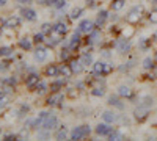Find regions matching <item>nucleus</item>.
<instances>
[{"mask_svg":"<svg viewBox=\"0 0 157 141\" xmlns=\"http://www.w3.org/2000/svg\"><path fill=\"white\" fill-rule=\"evenodd\" d=\"M141 16H143V5H135L129 9L127 16H126V22L130 25H135V24H138Z\"/></svg>","mask_w":157,"mask_h":141,"instance_id":"nucleus-1","label":"nucleus"},{"mask_svg":"<svg viewBox=\"0 0 157 141\" xmlns=\"http://www.w3.org/2000/svg\"><path fill=\"white\" fill-rule=\"evenodd\" d=\"M91 133V129L88 124H83V125H78L75 129H72V132L69 133V138L77 141V139H83V138H88Z\"/></svg>","mask_w":157,"mask_h":141,"instance_id":"nucleus-2","label":"nucleus"},{"mask_svg":"<svg viewBox=\"0 0 157 141\" xmlns=\"http://www.w3.org/2000/svg\"><path fill=\"white\" fill-rule=\"evenodd\" d=\"M113 47L120 54H127V52H130V49H132V43H130L129 38H120V39H116L113 43Z\"/></svg>","mask_w":157,"mask_h":141,"instance_id":"nucleus-3","label":"nucleus"},{"mask_svg":"<svg viewBox=\"0 0 157 141\" xmlns=\"http://www.w3.org/2000/svg\"><path fill=\"white\" fill-rule=\"evenodd\" d=\"M64 96L61 91H54L46 100V105L47 107H60V102H63Z\"/></svg>","mask_w":157,"mask_h":141,"instance_id":"nucleus-4","label":"nucleus"},{"mask_svg":"<svg viewBox=\"0 0 157 141\" xmlns=\"http://www.w3.org/2000/svg\"><path fill=\"white\" fill-rule=\"evenodd\" d=\"M41 82V77H39L38 72H30L25 75V86L30 88V89H35V86Z\"/></svg>","mask_w":157,"mask_h":141,"instance_id":"nucleus-5","label":"nucleus"},{"mask_svg":"<svg viewBox=\"0 0 157 141\" xmlns=\"http://www.w3.org/2000/svg\"><path fill=\"white\" fill-rule=\"evenodd\" d=\"M148 114H149V108L143 107V105H140V104H138V107L134 110V118H135L138 122L146 121V119H148Z\"/></svg>","mask_w":157,"mask_h":141,"instance_id":"nucleus-6","label":"nucleus"},{"mask_svg":"<svg viewBox=\"0 0 157 141\" xmlns=\"http://www.w3.org/2000/svg\"><path fill=\"white\" fill-rule=\"evenodd\" d=\"M112 130H113V127H112V124H109V122H101V124L96 125V129H94L96 135H99V136H109V133H110Z\"/></svg>","mask_w":157,"mask_h":141,"instance_id":"nucleus-7","label":"nucleus"},{"mask_svg":"<svg viewBox=\"0 0 157 141\" xmlns=\"http://www.w3.org/2000/svg\"><path fill=\"white\" fill-rule=\"evenodd\" d=\"M96 27L94 25V22L93 20H90V19H83V20H80V24L77 25V32H80V33H90L91 30H93Z\"/></svg>","mask_w":157,"mask_h":141,"instance_id":"nucleus-8","label":"nucleus"},{"mask_svg":"<svg viewBox=\"0 0 157 141\" xmlns=\"http://www.w3.org/2000/svg\"><path fill=\"white\" fill-rule=\"evenodd\" d=\"M57 125H58V118L55 116V114L50 113V116H49V118L46 119V122L43 124V129H46V130L50 132V130H54Z\"/></svg>","mask_w":157,"mask_h":141,"instance_id":"nucleus-9","label":"nucleus"},{"mask_svg":"<svg viewBox=\"0 0 157 141\" xmlns=\"http://www.w3.org/2000/svg\"><path fill=\"white\" fill-rule=\"evenodd\" d=\"M110 16H109V11L107 9H99V13H98V19L94 20V25L98 28H102V25L105 24V20L109 19Z\"/></svg>","mask_w":157,"mask_h":141,"instance_id":"nucleus-10","label":"nucleus"},{"mask_svg":"<svg viewBox=\"0 0 157 141\" xmlns=\"http://www.w3.org/2000/svg\"><path fill=\"white\" fill-rule=\"evenodd\" d=\"M68 24L63 22V20H58L57 24H54V33L55 35H60V36H64L68 33Z\"/></svg>","mask_w":157,"mask_h":141,"instance_id":"nucleus-11","label":"nucleus"},{"mask_svg":"<svg viewBox=\"0 0 157 141\" xmlns=\"http://www.w3.org/2000/svg\"><path fill=\"white\" fill-rule=\"evenodd\" d=\"M118 94H120V97H126V99H134V91L130 89L127 85H120L118 86Z\"/></svg>","mask_w":157,"mask_h":141,"instance_id":"nucleus-12","label":"nucleus"},{"mask_svg":"<svg viewBox=\"0 0 157 141\" xmlns=\"http://www.w3.org/2000/svg\"><path fill=\"white\" fill-rule=\"evenodd\" d=\"M47 55H49V52H47L46 47H36V49H35V54H33L35 60L39 61V63L46 61V60H47Z\"/></svg>","mask_w":157,"mask_h":141,"instance_id":"nucleus-13","label":"nucleus"},{"mask_svg":"<svg viewBox=\"0 0 157 141\" xmlns=\"http://www.w3.org/2000/svg\"><path fill=\"white\" fill-rule=\"evenodd\" d=\"M21 14H22V17H24L25 20H30V22H33V20L36 19V11H35L33 8H29V6L22 8V9H21Z\"/></svg>","mask_w":157,"mask_h":141,"instance_id":"nucleus-14","label":"nucleus"},{"mask_svg":"<svg viewBox=\"0 0 157 141\" xmlns=\"http://www.w3.org/2000/svg\"><path fill=\"white\" fill-rule=\"evenodd\" d=\"M58 68H60V74L64 77V79H71V77L74 75V71H72L71 65H68V63H63V65H60Z\"/></svg>","mask_w":157,"mask_h":141,"instance_id":"nucleus-15","label":"nucleus"},{"mask_svg":"<svg viewBox=\"0 0 157 141\" xmlns=\"http://www.w3.org/2000/svg\"><path fill=\"white\" fill-rule=\"evenodd\" d=\"M19 25H21V19L17 16H11V17L5 19V28L13 30V28H17Z\"/></svg>","mask_w":157,"mask_h":141,"instance_id":"nucleus-16","label":"nucleus"},{"mask_svg":"<svg viewBox=\"0 0 157 141\" xmlns=\"http://www.w3.org/2000/svg\"><path fill=\"white\" fill-rule=\"evenodd\" d=\"M107 104H109V105H112V107H116L118 110H123V108H124V104L120 100V94H118V96H113V94H112V96H109Z\"/></svg>","mask_w":157,"mask_h":141,"instance_id":"nucleus-17","label":"nucleus"},{"mask_svg":"<svg viewBox=\"0 0 157 141\" xmlns=\"http://www.w3.org/2000/svg\"><path fill=\"white\" fill-rule=\"evenodd\" d=\"M102 119H104V122H109V124H113V122H116L118 119H120V116L115 113V111H104L102 113Z\"/></svg>","mask_w":157,"mask_h":141,"instance_id":"nucleus-18","label":"nucleus"},{"mask_svg":"<svg viewBox=\"0 0 157 141\" xmlns=\"http://www.w3.org/2000/svg\"><path fill=\"white\" fill-rule=\"evenodd\" d=\"M69 65H71V68H72V71H74V74H82L83 71H85V66H83V63L80 61V60H71L69 61Z\"/></svg>","mask_w":157,"mask_h":141,"instance_id":"nucleus-19","label":"nucleus"},{"mask_svg":"<svg viewBox=\"0 0 157 141\" xmlns=\"http://www.w3.org/2000/svg\"><path fill=\"white\" fill-rule=\"evenodd\" d=\"M46 77H58L60 75V68L57 65H47L44 69Z\"/></svg>","mask_w":157,"mask_h":141,"instance_id":"nucleus-20","label":"nucleus"},{"mask_svg":"<svg viewBox=\"0 0 157 141\" xmlns=\"http://www.w3.org/2000/svg\"><path fill=\"white\" fill-rule=\"evenodd\" d=\"M138 102H140V105L146 107V108H152V107H154V97H152V96H149V94L141 96V97L138 99Z\"/></svg>","mask_w":157,"mask_h":141,"instance_id":"nucleus-21","label":"nucleus"},{"mask_svg":"<svg viewBox=\"0 0 157 141\" xmlns=\"http://www.w3.org/2000/svg\"><path fill=\"white\" fill-rule=\"evenodd\" d=\"M11 100V93H6V91H0V110L3 107H6Z\"/></svg>","mask_w":157,"mask_h":141,"instance_id":"nucleus-22","label":"nucleus"},{"mask_svg":"<svg viewBox=\"0 0 157 141\" xmlns=\"http://www.w3.org/2000/svg\"><path fill=\"white\" fill-rule=\"evenodd\" d=\"M64 83H66V80H54L50 85H49V89H50V93H54V91H61Z\"/></svg>","mask_w":157,"mask_h":141,"instance_id":"nucleus-23","label":"nucleus"},{"mask_svg":"<svg viewBox=\"0 0 157 141\" xmlns=\"http://www.w3.org/2000/svg\"><path fill=\"white\" fill-rule=\"evenodd\" d=\"M143 69L145 71H154L155 69V60L151 57H146L143 60Z\"/></svg>","mask_w":157,"mask_h":141,"instance_id":"nucleus-24","label":"nucleus"},{"mask_svg":"<svg viewBox=\"0 0 157 141\" xmlns=\"http://www.w3.org/2000/svg\"><path fill=\"white\" fill-rule=\"evenodd\" d=\"M104 68H105V61H96L93 63V72L96 75H104Z\"/></svg>","mask_w":157,"mask_h":141,"instance_id":"nucleus-25","label":"nucleus"},{"mask_svg":"<svg viewBox=\"0 0 157 141\" xmlns=\"http://www.w3.org/2000/svg\"><path fill=\"white\" fill-rule=\"evenodd\" d=\"M32 41L33 39H30V38H21V39H19V47L22 50H30L33 47V43Z\"/></svg>","mask_w":157,"mask_h":141,"instance_id":"nucleus-26","label":"nucleus"},{"mask_svg":"<svg viewBox=\"0 0 157 141\" xmlns=\"http://www.w3.org/2000/svg\"><path fill=\"white\" fill-rule=\"evenodd\" d=\"M78 60L83 63L85 68H86V66H93V57H91V54H88V52H83Z\"/></svg>","mask_w":157,"mask_h":141,"instance_id":"nucleus-27","label":"nucleus"},{"mask_svg":"<svg viewBox=\"0 0 157 141\" xmlns=\"http://www.w3.org/2000/svg\"><path fill=\"white\" fill-rule=\"evenodd\" d=\"M66 138H68V129L64 125H61L55 132V139H66Z\"/></svg>","mask_w":157,"mask_h":141,"instance_id":"nucleus-28","label":"nucleus"},{"mask_svg":"<svg viewBox=\"0 0 157 141\" xmlns=\"http://www.w3.org/2000/svg\"><path fill=\"white\" fill-rule=\"evenodd\" d=\"M104 94H105V88L102 86H93V89H91V96H94V97H102Z\"/></svg>","mask_w":157,"mask_h":141,"instance_id":"nucleus-29","label":"nucleus"},{"mask_svg":"<svg viewBox=\"0 0 157 141\" xmlns=\"http://www.w3.org/2000/svg\"><path fill=\"white\" fill-rule=\"evenodd\" d=\"M35 91H36L38 94H46V93L49 91V85L44 83V82H39V83L35 86Z\"/></svg>","mask_w":157,"mask_h":141,"instance_id":"nucleus-30","label":"nucleus"},{"mask_svg":"<svg viewBox=\"0 0 157 141\" xmlns=\"http://www.w3.org/2000/svg\"><path fill=\"white\" fill-rule=\"evenodd\" d=\"M151 39H148V38H141V39L138 41V49L140 50H148L151 47Z\"/></svg>","mask_w":157,"mask_h":141,"instance_id":"nucleus-31","label":"nucleus"},{"mask_svg":"<svg viewBox=\"0 0 157 141\" xmlns=\"http://www.w3.org/2000/svg\"><path fill=\"white\" fill-rule=\"evenodd\" d=\"M82 14H83V9H82L80 6H74V8L71 9V14H69V17L75 20V19H78V17H80Z\"/></svg>","mask_w":157,"mask_h":141,"instance_id":"nucleus-32","label":"nucleus"},{"mask_svg":"<svg viewBox=\"0 0 157 141\" xmlns=\"http://www.w3.org/2000/svg\"><path fill=\"white\" fill-rule=\"evenodd\" d=\"M16 83H17L16 77H5V79H2V85L3 86H13V88H14Z\"/></svg>","mask_w":157,"mask_h":141,"instance_id":"nucleus-33","label":"nucleus"},{"mask_svg":"<svg viewBox=\"0 0 157 141\" xmlns=\"http://www.w3.org/2000/svg\"><path fill=\"white\" fill-rule=\"evenodd\" d=\"M41 32L44 33V35H52L54 33V25L52 24H49V22H44V24H41Z\"/></svg>","mask_w":157,"mask_h":141,"instance_id":"nucleus-34","label":"nucleus"},{"mask_svg":"<svg viewBox=\"0 0 157 141\" xmlns=\"http://www.w3.org/2000/svg\"><path fill=\"white\" fill-rule=\"evenodd\" d=\"M32 39H33V43H35L36 46H38V44H43V43L46 41V35H44L43 32H39V33H35Z\"/></svg>","mask_w":157,"mask_h":141,"instance_id":"nucleus-35","label":"nucleus"},{"mask_svg":"<svg viewBox=\"0 0 157 141\" xmlns=\"http://www.w3.org/2000/svg\"><path fill=\"white\" fill-rule=\"evenodd\" d=\"M109 139H116V141H120V139H124V135L120 132V130H116V129H113L110 133H109V136H107Z\"/></svg>","mask_w":157,"mask_h":141,"instance_id":"nucleus-36","label":"nucleus"},{"mask_svg":"<svg viewBox=\"0 0 157 141\" xmlns=\"http://www.w3.org/2000/svg\"><path fill=\"white\" fill-rule=\"evenodd\" d=\"M124 5H126V0H113L110 6H112L113 11H120V9L124 8Z\"/></svg>","mask_w":157,"mask_h":141,"instance_id":"nucleus-37","label":"nucleus"},{"mask_svg":"<svg viewBox=\"0 0 157 141\" xmlns=\"http://www.w3.org/2000/svg\"><path fill=\"white\" fill-rule=\"evenodd\" d=\"M71 52L72 50L66 46V47H63L61 49V52H60V58L63 60V61H66V60H69V57H71Z\"/></svg>","mask_w":157,"mask_h":141,"instance_id":"nucleus-38","label":"nucleus"},{"mask_svg":"<svg viewBox=\"0 0 157 141\" xmlns=\"http://www.w3.org/2000/svg\"><path fill=\"white\" fill-rule=\"evenodd\" d=\"M11 55H13V47H10V46L0 47V57H11Z\"/></svg>","mask_w":157,"mask_h":141,"instance_id":"nucleus-39","label":"nucleus"},{"mask_svg":"<svg viewBox=\"0 0 157 141\" xmlns=\"http://www.w3.org/2000/svg\"><path fill=\"white\" fill-rule=\"evenodd\" d=\"M29 111H30V105L22 104V105H21V108H19V111H17V116H19V118H24Z\"/></svg>","mask_w":157,"mask_h":141,"instance_id":"nucleus-40","label":"nucleus"},{"mask_svg":"<svg viewBox=\"0 0 157 141\" xmlns=\"http://www.w3.org/2000/svg\"><path fill=\"white\" fill-rule=\"evenodd\" d=\"M148 20L151 24H157V8H154L148 13Z\"/></svg>","mask_w":157,"mask_h":141,"instance_id":"nucleus-41","label":"nucleus"},{"mask_svg":"<svg viewBox=\"0 0 157 141\" xmlns=\"http://www.w3.org/2000/svg\"><path fill=\"white\" fill-rule=\"evenodd\" d=\"M10 65H11L10 60H2V61H0V72L8 71V69H10Z\"/></svg>","mask_w":157,"mask_h":141,"instance_id":"nucleus-42","label":"nucleus"},{"mask_svg":"<svg viewBox=\"0 0 157 141\" xmlns=\"http://www.w3.org/2000/svg\"><path fill=\"white\" fill-rule=\"evenodd\" d=\"M29 130H30V129H27V127H24V129L17 133L19 139H25V138H29Z\"/></svg>","mask_w":157,"mask_h":141,"instance_id":"nucleus-43","label":"nucleus"},{"mask_svg":"<svg viewBox=\"0 0 157 141\" xmlns=\"http://www.w3.org/2000/svg\"><path fill=\"white\" fill-rule=\"evenodd\" d=\"M3 139L5 141H14V139H19V136H17V133H6V135H3Z\"/></svg>","mask_w":157,"mask_h":141,"instance_id":"nucleus-44","label":"nucleus"},{"mask_svg":"<svg viewBox=\"0 0 157 141\" xmlns=\"http://www.w3.org/2000/svg\"><path fill=\"white\" fill-rule=\"evenodd\" d=\"M68 96H69V97H77V96H78L77 86H75V88H68Z\"/></svg>","mask_w":157,"mask_h":141,"instance_id":"nucleus-45","label":"nucleus"},{"mask_svg":"<svg viewBox=\"0 0 157 141\" xmlns=\"http://www.w3.org/2000/svg\"><path fill=\"white\" fill-rule=\"evenodd\" d=\"M112 72H113V66L109 65V63H105V68H104V75H109V74H112Z\"/></svg>","mask_w":157,"mask_h":141,"instance_id":"nucleus-46","label":"nucleus"},{"mask_svg":"<svg viewBox=\"0 0 157 141\" xmlns=\"http://www.w3.org/2000/svg\"><path fill=\"white\" fill-rule=\"evenodd\" d=\"M64 6H66V0H58V3L55 5L57 9H63Z\"/></svg>","mask_w":157,"mask_h":141,"instance_id":"nucleus-47","label":"nucleus"},{"mask_svg":"<svg viewBox=\"0 0 157 141\" xmlns=\"http://www.w3.org/2000/svg\"><path fill=\"white\" fill-rule=\"evenodd\" d=\"M57 3H58V0H44V5H47V6H54L55 8Z\"/></svg>","mask_w":157,"mask_h":141,"instance_id":"nucleus-48","label":"nucleus"},{"mask_svg":"<svg viewBox=\"0 0 157 141\" xmlns=\"http://www.w3.org/2000/svg\"><path fill=\"white\" fill-rule=\"evenodd\" d=\"M17 3H32V0H14Z\"/></svg>","mask_w":157,"mask_h":141,"instance_id":"nucleus-49","label":"nucleus"},{"mask_svg":"<svg viewBox=\"0 0 157 141\" xmlns=\"http://www.w3.org/2000/svg\"><path fill=\"white\" fill-rule=\"evenodd\" d=\"M152 41H154V43H157V30H155V32H154V35H152Z\"/></svg>","mask_w":157,"mask_h":141,"instance_id":"nucleus-50","label":"nucleus"},{"mask_svg":"<svg viewBox=\"0 0 157 141\" xmlns=\"http://www.w3.org/2000/svg\"><path fill=\"white\" fill-rule=\"evenodd\" d=\"M8 3V0H0V6H5Z\"/></svg>","mask_w":157,"mask_h":141,"instance_id":"nucleus-51","label":"nucleus"},{"mask_svg":"<svg viewBox=\"0 0 157 141\" xmlns=\"http://www.w3.org/2000/svg\"><path fill=\"white\" fill-rule=\"evenodd\" d=\"M154 60H155V63H157V50H155V55H154Z\"/></svg>","mask_w":157,"mask_h":141,"instance_id":"nucleus-52","label":"nucleus"},{"mask_svg":"<svg viewBox=\"0 0 157 141\" xmlns=\"http://www.w3.org/2000/svg\"><path fill=\"white\" fill-rule=\"evenodd\" d=\"M151 3H154V5H157V0H151Z\"/></svg>","mask_w":157,"mask_h":141,"instance_id":"nucleus-53","label":"nucleus"},{"mask_svg":"<svg viewBox=\"0 0 157 141\" xmlns=\"http://www.w3.org/2000/svg\"><path fill=\"white\" fill-rule=\"evenodd\" d=\"M0 135H2V129H0Z\"/></svg>","mask_w":157,"mask_h":141,"instance_id":"nucleus-54","label":"nucleus"},{"mask_svg":"<svg viewBox=\"0 0 157 141\" xmlns=\"http://www.w3.org/2000/svg\"><path fill=\"white\" fill-rule=\"evenodd\" d=\"M35 2H36V0H35Z\"/></svg>","mask_w":157,"mask_h":141,"instance_id":"nucleus-55","label":"nucleus"}]
</instances>
